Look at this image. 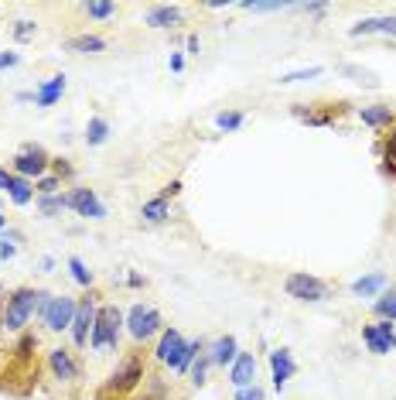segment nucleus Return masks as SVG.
<instances>
[{"label":"nucleus","instance_id":"33","mask_svg":"<svg viewBox=\"0 0 396 400\" xmlns=\"http://www.w3.org/2000/svg\"><path fill=\"white\" fill-rule=\"evenodd\" d=\"M215 127H219V130H239V127H242V113H236V110L219 113V117H215Z\"/></svg>","mask_w":396,"mask_h":400},{"label":"nucleus","instance_id":"7","mask_svg":"<svg viewBox=\"0 0 396 400\" xmlns=\"http://www.w3.org/2000/svg\"><path fill=\"white\" fill-rule=\"evenodd\" d=\"M76 312H79V301H76V298L55 294V305H51V312H48V319H44L48 332H65V328H72Z\"/></svg>","mask_w":396,"mask_h":400},{"label":"nucleus","instance_id":"14","mask_svg":"<svg viewBox=\"0 0 396 400\" xmlns=\"http://www.w3.org/2000/svg\"><path fill=\"white\" fill-rule=\"evenodd\" d=\"M393 106L390 103H372V106H362L358 110V120L365 123V127H372V130H390L393 127Z\"/></svg>","mask_w":396,"mask_h":400},{"label":"nucleus","instance_id":"13","mask_svg":"<svg viewBox=\"0 0 396 400\" xmlns=\"http://www.w3.org/2000/svg\"><path fill=\"white\" fill-rule=\"evenodd\" d=\"M48 366H51V373H55V380H76L79 376V362L72 356V349H51L48 353Z\"/></svg>","mask_w":396,"mask_h":400},{"label":"nucleus","instance_id":"20","mask_svg":"<svg viewBox=\"0 0 396 400\" xmlns=\"http://www.w3.org/2000/svg\"><path fill=\"white\" fill-rule=\"evenodd\" d=\"M106 141H110V120L89 117V123H85V144H89V147H99V144H106Z\"/></svg>","mask_w":396,"mask_h":400},{"label":"nucleus","instance_id":"2","mask_svg":"<svg viewBox=\"0 0 396 400\" xmlns=\"http://www.w3.org/2000/svg\"><path fill=\"white\" fill-rule=\"evenodd\" d=\"M35 305H38V291L31 287H17L10 298H7V308H3V328L7 332H21L28 319L35 315Z\"/></svg>","mask_w":396,"mask_h":400},{"label":"nucleus","instance_id":"10","mask_svg":"<svg viewBox=\"0 0 396 400\" xmlns=\"http://www.w3.org/2000/svg\"><path fill=\"white\" fill-rule=\"evenodd\" d=\"M65 202H69V209H76L85 219H106V205L99 202V195L92 189H72L65 195Z\"/></svg>","mask_w":396,"mask_h":400},{"label":"nucleus","instance_id":"34","mask_svg":"<svg viewBox=\"0 0 396 400\" xmlns=\"http://www.w3.org/2000/svg\"><path fill=\"white\" fill-rule=\"evenodd\" d=\"M51 305H55V294H48V291H38V305H35V315L44 321V319H48V312H51Z\"/></svg>","mask_w":396,"mask_h":400},{"label":"nucleus","instance_id":"19","mask_svg":"<svg viewBox=\"0 0 396 400\" xmlns=\"http://www.w3.org/2000/svg\"><path fill=\"white\" fill-rule=\"evenodd\" d=\"M386 284H390V278H386L383 271H376V274H365V278L352 280V294H358V298H372V294H379Z\"/></svg>","mask_w":396,"mask_h":400},{"label":"nucleus","instance_id":"45","mask_svg":"<svg viewBox=\"0 0 396 400\" xmlns=\"http://www.w3.org/2000/svg\"><path fill=\"white\" fill-rule=\"evenodd\" d=\"M304 10L315 14V17H321V14H324V3H304Z\"/></svg>","mask_w":396,"mask_h":400},{"label":"nucleus","instance_id":"1","mask_svg":"<svg viewBox=\"0 0 396 400\" xmlns=\"http://www.w3.org/2000/svg\"><path fill=\"white\" fill-rule=\"evenodd\" d=\"M119 328H123V315H119L117 305H103L96 312V325H92V335H89V346L96 353H113L119 346Z\"/></svg>","mask_w":396,"mask_h":400},{"label":"nucleus","instance_id":"43","mask_svg":"<svg viewBox=\"0 0 396 400\" xmlns=\"http://www.w3.org/2000/svg\"><path fill=\"white\" fill-rule=\"evenodd\" d=\"M10 182H14V171L0 168V192H7V189H10Z\"/></svg>","mask_w":396,"mask_h":400},{"label":"nucleus","instance_id":"27","mask_svg":"<svg viewBox=\"0 0 396 400\" xmlns=\"http://www.w3.org/2000/svg\"><path fill=\"white\" fill-rule=\"evenodd\" d=\"M376 315L386 321H396V287H390V291L376 301Z\"/></svg>","mask_w":396,"mask_h":400},{"label":"nucleus","instance_id":"6","mask_svg":"<svg viewBox=\"0 0 396 400\" xmlns=\"http://www.w3.org/2000/svg\"><path fill=\"white\" fill-rule=\"evenodd\" d=\"M140 380H144V356H140V353H133V356H126V360H123L117 369L110 373L106 390H117V394H123V390H133Z\"/></svg>","mask_w":396,"mask_h":400},{"label":"nucleus","instance_id":"37","mask_svg":"<svg viewBox=\"0 0 396 400\" xmlns=\"http://www.w3.org/2000/svg\"><path fill=\"white\" fill-rule=\"evenodd\" d=\"M208 366H212L208 356H198V360H195V366H192V383H195V387L205 383V369H208Z\"/></svg>","mask_w":396,"mask_h":400},{"label":"nucleus","instance_id":"39","mask_svg":"<svg viewBox=\"0 0 396 400\" xmlns=\"http://www.w3.org/2000/svg\"><path fill=\"white\" fill-rule=\"evenodd\" d=\"M35 346H38V335H31V332H28V335H21V339H17V349H14V353H17V356H31V349H35Z\"/></svg>","mask_w":396,"mask_h":400},{"label":"nucleus","instance_id":"36","mask_svg":"<svg viewBox=\"0 0 396 400\" xmlns=\"http://www.w3.org/2000/svg\"><path fill=\"white\" fill-rule=\"evenodd\" d=\"M242 10H253V14H270V10H287L294 3H239Z\"/></svg>","mask_w":396,"mask_h":400},{"label":"nucleus","instance_id":"24","mask_svg":"<svg viewBox=\"0 0 396 400\" xmlns=\"http://www.w3.org/2000/svg\"><path fill=\"white\" fill-rule=\"evenodd\" d=\"M140 216H144L147 223H164V219L171 216V205H167V199H164V195H158V199L144 202V209H140Z\"/></svg>","mask_w":396,"mask_h":400},{"label":"nucleus","instance_id":"8","mask_svg":"<svg viewBox=\"0 0 396 400\" xmlns=\"http://www.w3.org/2000/svg\"><path fill=\"white\" fill-rule=\"evenodd\" d=\"M96 301L92 298H82L79 301V312H76V321H72V342H76V349L82 346H89V335H92V325H96Z\"/></svg>","mask_w":396,"mask_h":400},{"label":"nucleus","instance_id":"40","mask_svg":"<svg viewBox=\"0 0 396 400\" xmlns=\"http://www.w3.org/2000/svg\"><path fill=\"white\" fill-rule=\"evenodd\" d=\"M376 328H379V332H383V339H386V342H390V346H396V325H393V321L379 319V321H376Z\"/></svg>","mask_w":396,"mask_h":400},{"label":"nucleus","instance_id":"26","mask_svg":"<svg viewBox=\"0 0 396 400\" xmlns=\"http://www.w3.org/2000/svg\"><path fill=\"white\" fill-rule=\"evenodd\" d=\"M62 209H69L65 195H38V212L41 216H58Z\"/></svg>","mask_w":396,"mask_h":400},{"label":"nucleus","instance_id":"42","mask_svg":"<svg viewBox=\"0 0 396 400\" xmlns=\"http://www.w3.org/2000/svg\"><path fill=\"white\" fill-rule=\"evenodd\" d=\"M17 62H21V55H17V51H3V55H0V69H14Z\"/></svg>","mask_w":396,"mask_h":400},{"label":"nucleus","instance_id":"3","mask_svg":"<svg viewBox=\"0 0 396 400\" xmlns=\"http://www.w3.org/2000/svg\"><path fill=\"white\" fill-rule=\"evenodd\" d=\"M123 321H126V332H130L133 342H147V339H154L158 332H164V328H160L164 321H160L158 308H147V305H133Z\"/></svg>","mask_w":396,"mask_h":400},{"label":"nucleus","instance_id":"48","mask_svg":"<svg viewBox=\"0 0 396 400\" xmlns=\"http://www.w3.org/2000/svg\"><path fill=\"white\" fill-rule=\"evenodd\" d=\"M3 226H7V216H3V212H0V230H3Z\"/></svg>","mask_w":396,"mask_h":400},{"label":"nucleus","instance_id":"46","mask_svg":"<svg viewBox=\"0 0 396 400\" xmlns=\"http://www.w3.org/2000/svg\"><path fill=\"white\" fill-rule=\"evenodd\" d=\"M171 69H174V72H181V69H185V58H181V55H178V51H174V55H171Z\"/></svg>","mask_w":396,"mask_h":400},{"label":"nucleus","instance_id":"38","mask_svg":"<svg viewBox=\"0 0 396 400\" xmlns=\"http://www.w3.org/2000/svg\"><path fill=\"white\" fill-rule=\"evenodd\" d=\"M35 31H38V24H35V21H17V24H14V38H17V41H28Z\"/></svg>","mask_w":396,"mask_h":400},{"label":"nucleus","instance_id":"47","mask_svg":"<svg viewBox=\"0 0 396 400\" xmlns=\"http://www.w3.org/2000/svg\"><path fill=\"white\" fill-rule=\"evenodd\" d=\"M198 48H201V45H198V38L192 35V38H188V51H192V55H198Z\"/></svg>","mask_w":396,"mask_h":400},{"label":"nucleus","instance_id":"41","mask_svg":"<svg viewBox=\"0 0 396 400\" xmlns=\"http://www.w3.org/2000/svg\"><path fill=\"white\" fill-rule=\"evenodd\" d=\"M236 400H263V390L253 383V387H242V390H236Z\"/></svg>","mask_w":396,"mask_h":400},{"label":"nucleus","instance_id":"11","mask_svg":"<svg viewBox=\"0 0 396 400\" xmlns=\"http://www.w3.org/2000/svg\"><path fill=\"white\" fill-rule=\"evenodd\" d=\"M270 373H274V387L277 390H283L287 387V380L297 373V362H294V356H290V349H274L270 353Z\"/></svg>","mask_w":396,"mask_h":400},{"label":"nucleus","instance_id":"32","mask_svg":"<svg viewBox=\"0 0 396 400\" xmlns=\"http://www.w3.org/2000/svg\"><path fill=\"white\" fill-rule=\"evenodd\" d=\"M383 154H386V161H390V164H386L383 171L396 178V127L390 130V137H386V144H383Z\"/></svg>","mask_w":396,"mask_h":400},{"label":"nucleus","instance_id":"15","mask_svg":"<svg viewBox=\"0 0 396 400\" xmlns=\"http://www.w3.org/2000/svg\"><path fill=\"white\" fill-rule=\"evenodd\" d=\"M239 356V346H236V335H219L208 349V362L212 366H233Z\"/></svg>","mask_w":396,"mask_h":400},{"label":"nucleus","instance_id":"29","mask_svg":"<svg viewBox=\"0 0 396 400\" xmlns=\"http://www.w3.org/2000/svg\"><path fill=\"white\" fill-rule=\"evenodd\" d=\"M89 17H96V21H106V17H117V3H99V0H92V3H85L82 7Z\"/></svg>","mask_w":396,"mask_h":400},{"label":"nucleus","instance_id":"28","mask_svg":"<svg viewBox=\"0 0 396 400\" xmlns=\"http://www.w3.org/2000/svg\"><path fill=\"white\" fill-rule=\"evenodd\" d=\"M69 271H72V280H76L79 287H89V284H92V271L82 264V257H69Z\"/></svg>","mask_w":396,"mask_h":400},{"label":"nucleus","instance_id":"21","mask_svg":"<svg viewBox=\"0 0 396 400\" xmlns=\"http://www.w3.org/2000/svg\"><path fill=\"white\" fill-rule=\"evenodd\" d=\"M65 48H69V51H79V55H96V51L106 48V38H99V35H79V38L65 41Z\"/></svg>","mask_w":396,"mask_h":400},{"label":"nucleus","instance_id":"25","mask_svg":"<svg viewBox=\"0 0 396 400\" xmlns=\"http://www.w3.org/2000/svg\"><path fill=\"white\" fill-rule=\"evenodd\" d=\"M201 356V339H192V342H185V353H181V362H178V369L174 373H188L195 360Z\"/></svg>","mask_w":396,"mask_h":400},{"label":"nucleus","instance_id":"22","mask_svg":"<svg viewBox=\"0 0 396 400\" xmlns=\"http://www.w3.org/2000/svg\"><path fill=\"white\" fill-rule=\"evenodd\" d=\"M362 342H365L369 353H376V356H386V353L393 349V346L383 339V332L376 328V321H372V325H362Z\"/></svg>","mask_w":396,"mask_h":400},{"label":"nucleus","instance_id":"17","mask_svg":"<svg viewBox=\"0 0 396 400\" xmlns=\"http://www.w3.org/2000/svg\"><path fill=\"white\" fill-rule=\"evenodd\" d=\"M62 93H65V76L58 72V76H48V79L38 86V93H35V103L38 106H55L58 99H62Z\"/></svg>","mask_w":396,"mask_h":400},{"label":"nucleus","instance_id":"4","mask_svg":"<svg viewBox=\"0 0 396 400\" xmlns=\"http://www.w3.org/2000/svg\"><path fill=\"white\" fill-rule=\"evenodd\" d=\"M283 291H287V298H294V301H324L328 298V284L321 278H315V274H287V280H283Z\"/></svg>","mask_w":396,"mask_h":400},{"label":"nucleus","instance_id":"35","mask_svg":"<svg viewBox=\"0 0 396 400\" xmlns=\"http://www.w3.org/2000/svg\"><path fill=\"white\" fill-rule=\"evenodd\" d=\"M315 76H321V65L301 69V72H287V76H280V82H304V79H315Z\"/></svg>","mask_w":396,"mask_h":400},{"label":"nucleus","instance_id":"16","mask_svg":"<svg viewBox=\"0 0 396 400\" xmlns=\"http://www.w3.org/2000/svg\"><path fill=\"white\" fill-rule=\"evenodd\" d=\"M372 31H383V35H396V14H386V17H365L349 28V35L358 38V35H372Z\"/></svg>","mask_w":396,"mask_h":400},{"label":"nucleus","instance_id":"18","mask_svg":"<svg viewBox=\"0 0 396 400\" xmlns=\"http://www.w3.org/2000/svg\"><path fill=\"white\" fill-rule=\"evenodd\" d=\"M181 21V7H171V3H160L147 10V24L151 28H174Z\"/></svg>","mask_w":396,"mask_h":400},{"label":"nucleus","instance_id":"49","mask_svg":"<svg viewBox=\"0 0 396 400\" xmlns=\"http://www.w3.org/2000/svg\"><path fill=\"white\" fill-rule=\"evenodd\" d=\"M0 305H3V301H0ZM0 328H3V315H0Z\"/></svg>","mask_w":396,"mask_h":400},{"label":"nucleus","instance_id":"12","mask_svg":"<svg viewBox=\"0 0 396 400\" xmlns=\"http://www.w3.org/2000/svg\"><path fill=\"white\" fill-rule=\"evenodd\" d=\"M253 380H256V356L253 353H239L236 362L229 366V383L242 390V387H253Z\"/></svg>","mask_w":396,"mask_h":400},{"label":"nucleus","instance_id":"5","mask_svg":"<svg viewBox=\"0 0 396 400\" xmlns=\"http://www.w3.org/2000/svg\"><path fill=\"white\" fill-rule=\"evenodd\" d=\"M48 164L51 158L41 151L38 144H28V147H21L17 154H14V175L17 178H28V182H35V178H44V171H48Z\"/></svg>","mask_w":396,"mask_h":400},{"label":"nucleus","instance_id":"31","mask_svg":"<svg viewBox=\"0 0 396 400\" xmlns=\"http://www.w3.org/2000/svg\"><path fill=\"white\" fill-rule=\"evenodd\" d=\"M342 72H345V76H352L356 82H362V86H369V89H376V86H379V79H376L372 72H365V69H358V65H342Z\"/></svg>","mask_w":396,"mask_h":400},{"label":"nucleus","instance_id":"44","mask_svg":"<svg viewBox=\"0 0 396 400\" xmlns=\"http://www.w3.org/2000/svg\"><path fill=\"white\" fill-rule=\"evenodd\" d=\"M14 253H17V246H14V243H0V257H3V260H10V257H14Z\"/></svg>","mask_w":396,"mask_h":400},{"label":"nucleus","instance_id":"30","mask_svg":"<svg viewBox=\"0 0 396 400\" xmlns=\"http://www.w3.org/2000/svg\"><path fill=\"white\" fill-rule=\"evenodd\" d=\"M58 189H62V178L58 175H44L35 182V195H58Z\"/></svg>","mask_w":396,"mask_h":400},{"label":"nucleus","instance_id":"9","mask_svg":"<svg viewBox=\"0 0 396 400\" xmlns=\"http://www.w3.org/2000/svg\"><path fill=\"white\" fill-rule=\"evenodd\" d=\"M181 353H185V335H181L178 328H164V332H160L158 349H154L158 362L171 366V369H178V362H181Z\"/></svg>","mask_w":396,"mask_h":400},{"label":"nucleus","instance_id":"23","mask_svg":"<svg viewBox=\"0 0 396 400\" xmlns=\"http://www.w3.org/2000/svg\"><path fill=\"white\" fill-rule=\"evenodd\" d=\"M7 195H10L14 205H31V202H35V185H31L28 178H17V175H14V182H10Z\"/></svg>","mask_w":396,"mask_h":400}]
</instances>
